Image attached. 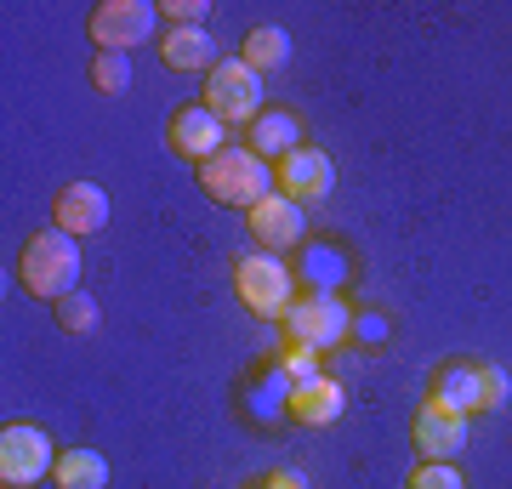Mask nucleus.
<instances>
[{"instance_id":"nucleus-1","label":"nucleus","mask_w":512,"mask_h":489,"mask_svg":"<svg viewBox=\"0 0 512 489\" xmlns=\"http://www.w3.org/2000/svg\"><path fill=\"white\" fill-rule=\"evenodd\" d=\"M18 285L35 296V302H63L74 285H80V245H74L63 228H40V234L23 239L18 251Z\"/></svg>"},{"instance_id":"nucleus-2","label":"nucleus","mask_w":512,"mask_h":489,"mask_svg":"<svg viewBox=\"0 0 512 489\" xmlns=\"http://www.w3.org/2000/svg\"><path fill=\"white\" fill-rule=\"evenodd\" d=\"M194 177H200L205 200L228 205V211H251V205H262L274 194V165L262 160V154H251V148H239V143H228L217 160H205Z\"/></svg>"},{"instance_id":"nucleus-3","label":"nucleus","mask_w":512,"mask_h":489,"mask_svg":"<svg viewBox=\"0 0 512 489\" xmlns=\"http://www.w3.org/2000/svg\"><path fill=\"white\" fill-rule=\"evenodd\" d=\"M234 296L251 319H285V308L302 290H296V273L285 256L245 251V256H234Z\"/></svg>"},{"instance_id":"nucleus-4","label":"nucleus","mask_w":512,"mask_h":489,"mask_svg":"<svg viewBox=\"0 0 512 489\" xmlns=\"http://www.w3.org/2000/svg\"><path fill=\"white\" fill-rule=\"evenodd\" d=\"M279 330H285V342H291V347L336 353V347L353 336V308L342 302V296H319V290H302L291 308H285Z\"/></svg>"},{"instance_id":"nucleus-5","label":"nucleus","mask_w":512,"mask_h":489,"mask_svg":"<svg viewBox=\"0 0 512 489\" xmlns=\"http://www.w3.org/2000/svg\"><path fill=\"white\" fill-rule=\"evenodd\" d=\"M200 103L217 114L222 126H256L262 120V74L245 69L239 57H222L217 69L205 74Z\"/></svg>"},{"instance_id":"nucleus-6","label":"nucleus","mask_w":512,"mask_h":489,"mask_svg":"<svg viewBox=\"0 0 512 489\" xmlns=\"http://www.w3.org/2000/svg\"><path fill=\"white\" fill-rule=\"evenodd\" d=\"M52 467H57V444L35 421H6L0 427V489H35L40 478H52Z\"/></svg>"},{"instance_id":"nucleus-7","label":"nucleus","mask_w":512,"mask_h":489,"mask_svg":"<svg viewBox=\"0 0 512 489\" xmlns=\"http://www.w3.org/2000/svg\"><path fill=\"white\" fill-rule=\"evenodd\" d=\"M154 23H160V6H148V0H97L86 12V35L97 52H131L154 35Z\"/></svg>"},{"instance_id":"nucleus-8","label":"nucleus","mask_w":512,"mask_h":489,"mask_svg":"<svg viewBox=\"0 0 512 489\" xmlns=\"http://www.w3.org/2000/svg\"><path fill=\"white\" fill-rule=\"evenodd\" d=\"M165 148L200 171L205 160H217L222 148H228V126H222L205 103H177L171 120H165Z\"/></svg>"},{"instance_id":"nucleus-9","label":"nucleus","mask_w":512,"mask_h":489,"mask_svg":"<svg viewBox=\"0 0 512 489\" xmlns=\"http://www.w3.org/2000/svg\"><path fill=\"white\" fill-rule=\"evenodd\" d=\"M245 228H251L256 251H268V256H285V251H302L308 245V211L296 200H285V194H268L262 205H251L245 211Z\"/></svg>"},{"instance_id":"nucleus-10","label":"nucleus","mask_w":512,"mask_h":489,"mask_svg":"<svg viewBox=\"0 0 512 489\" xmlns=\"http://www.w3.org/2000/svg\"><path fill=\"white\" fill-rule=\"evenodd\" d=\"M330 188H336V165H330L325 148H291L285 160H274V194H285V200L296 205H313L325 200Z\"/></svg>"},{"instance_id":"nucleus-11","label":"nucleus","mask_w":512,"mask_h":489,"mask_svg":"<svg viewBox=\"0 0 512 489\" xmlns=\"http://www.w3.org/2000/svg\"><path fill=\"white\" fill-rule=\"evenodd\" d=\"M109 217H114V205H109V194L97 188V182H63L52 194V228H63L69 239H92V234H103L109 228Z\"/></svg>"},{"instance_id":"nucleus-12","label":"nucleus","mask_w":512,"mask_h":489,"mask_svg":"<svg viewBox=\"0 0 512 489\" xmlns=\"http://www.w3.org/2000/svg\"><path fill=\"white\" fill-rule=\"evenodd\" d=\"M410 450H416V461H456L467 450V416H450L421 399L410 416Z\"/></svg>"},{"instance_id":"nucleus-13","label":"nucleus","mask_w":512,"mask_h":489,"mask_svg":"<svg viewBox=\"0 0 512 489\" xmlns=\"http://www.w3.org/2000/svg\"><path fill=\"white\" fill-rule=\"evenodd\" d=\"M427 404H439L450 416H484V387H478V359H444L427 376Z\"/></svg>"},{"instance_id":"nucleus-14","label":"nucleus","mask_w":512,"mask_h":489,"mask_svg":"<svg viewBox=\"0 0 512 489\" xmlns=\"http://www.w3.org/2000/svg\"><path fill=\"white\" fill-rule=\"evenodd\" d=\"M342 410H348V393H342V381H330V376L296 381L291 399H285V421H296V427H336Z\"/></svg>"},{"instance_id":"nucleus-15","label":"nucleus","mask_w":512,"mask_h":489,"mask_svg":"<svg viewBox=\"0 0 512 489\" xmlns=\"http://www.w3.org/2000/svg\"><path fill=\"white\" fill-rule=\"evenodd\" d=\"M296 290H319V296H342V285L353 279V262L342 245H330V239H313V245H302V256H296Z\"/></svg>"},{"instance_id":"nucleus-16","label":"nucleus","mask_w":512,"mask_h":489,"mask_svg":"<svg viewBox=\"0 0 512 489\" xmlns=\"http://www.w3.org/2000/svg\"><path fill=\"white\" fill-rule=\"evenodd\" d=\"M160 63L171 74H211L222 57L205 29H160Z\"/></svg>"},{"instance_id":"nucleus-17","label":"nucleus","mask_w":512,"mask_h":489,"mask_svg":"<svg viewBox=\"0 0 512 489\" xmlns=\"http://www.w3.org/2000/svg\"><path fill=\"white\" fill-rule=\"evenodd\" d=\"M251 154H262V160L274 165V160H285L291 148H302V120H296L291 109H262V120L251 126Z\"/></svg>"},{"instance_id":"nucleus-18","label":"nucleus","mask_w":512,"mask_h":489,"mask_svg":"<svg viewBox=\"0 0 512 489\" xmlns=\"http://www.w3.org/2000/svg\"><path fill=\"white\" fill-rule=\"evenodd\" d=\"M239 63L256 74H279L291 63V35L279 29V23H256L251 35L239 40Z\"/></svg>"},{"instance_id":"nucleus-19","label":"nucleus","mask_w":512,"mask_h":489,"mask_svg":"<svg viewBox=\"0 0 512 489\" xmlns=\"http://www.w3.org/2000/svg\"><path fill=\"white\" fill-rule=\"evenodd\" d=\"M57 489H109V461L86 444H69V450H57V467H52Z\"/></svg>"},{"instance_id":"nucleus-20","label":"nucleus","mask_w":512,"mask_h":489,"mask_svg":"<svg viewBox=\"0 0 512 489\" xmlns=\"http://www.w3.org/2000/svg\"><path fill=\"white\" fill-rule=\"evenodd\" d=\"M86 80H92V91H103V97H120V91L131 86V57L126 52H97Z\"/></svg>"},{"instance_id":"nucleus-21","label":"nucleus","mask_w":512,"mask_h":489,"mask_svg":"<svg viewBox=\"0 0 512 489\" xmlns=\"http://www.w3.org/2000/svg\"><path fill=\"white\" fill-rule=\"evenodd\" d=\"M52 319H57V330H69V336H86V330L97 325V302L86 296V290H69V296L52 308Z\"/></svg>"},{"instance_id":"nucleus-22","label":"nucleus","mask_w":512,"mask_h":489,"mask_svg":"<svg viewBox=\"0 0 512 489\" xmlns=\"http://www.w3.org/2000/svg\"><path fill=\"white\" fill-rule=\"evenodd\" d=\"M274 370L285 381H313V376H325V370H319V353H313V347H291V342H279V353H274Z\"/></svg>"},{"instance_id":"nucleus-23","label":"nucleus","mask_w":512,"mask_h":489,"mask_svg":"<svg viewBox=\"0 0 512 489\" xmlns=\"http://www.w3.org/2000/svg\"><path fill=\"white\" fill-rule=\"evenodd\" d=\"M404 489H467V478L456 472V461H416Z\"/></svg>"},{"instance_id":"nucleus-24","label":"nucleus","mask_w":512,"mask_h":489,"mask_svg":"<svg viewBox=\"0 0 512 489\" xmlns=\"http://www.w3.org/2000/svg\"><path fill=\"white\" fill-rule=\"evenodd\" d=\"M160 18H165V29H205L211 6L205 0H160Z\"/></svg>"},{"instance_id":"nucleus-25","label":"nucleus","mask_w":512,"mask_h":489,"mask_svg":"<svg viewBox=\"0 0 512 489\" xmlns=\"http://www.w3.org/2000/svg\"><path fill=\"white\" fill-rule=\"evenodd\" d=\"M478 387H484V416H490V410H501V404H507V393H512L507 370H501V364H490V359H478Z\"/></svg>"},{"instance_id":"nucleus-26","label":"nucleus","mask_w":512,"mask_h":489,"mask_svg":"<svg viewBox=\"0 0 512 489\" xmlns=\"http://www.w3.org/2000/svg\"><path fill=\"white\" fill-rule=\"evenodd\" d=\"M245 489H279V484H274V472H262V478H251Z\"/></svg>"}]
</instances>
